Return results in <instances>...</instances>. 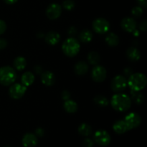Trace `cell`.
Here are the masks:
<instances>
[{
  "label": "cell",
  "instance_id": "25",
  "mask_svg": "<svg viewBox=\"0 0 147 147\" xmlns=\"http://www.w3.org/2000/svg\"><path fill=\"white\" fill-rule=\"evenodd\" d=\"M88 60L92 65H97L100 63V57L96 52H91L88 55Z\"/></svg>",
  "mask_w": 147,
  "mask_h": 147
},
{
  "label": "cell",
  "instance_id": "33",
  "mask_svg": "<svg viewBox=\"0 0 147 147\" xmlns=\"http://www.w3.org/2000/svg\"><path fill=\"white\" fill-rule=\"evenodd\" d=\"M7 45V40L4 39H0V50L4 49Z\"/></svg>",
  "mask_w": 147,
  "mask_h": 147
},
{
  "label": "cell",
  "instance_id": "8",
  "mask_svg": "<svg viewBox=\"0 0 147 147\" xmlns=\"http://www.w3.org/2000/svg\"><path fill=\"white\" fill-rule=\"evenodd\" d=\"M94 139L96 143L102 146H106L110 144L111 136L105 130H98L95 133Z\"/></svg>",
  "mask_w": 147,
  "mask_h": 147
},
{
  "label": "cell",
  "instance_id": "35",
  "mask_svg": "<svg viewBox=\"0 0 147 147\" xmlns=\"http://www.w3.org/2000/svg\"><path fill=\"white\" fill-rule=\"evenodd\" d=\"M140 29L142 31H146L147 28V23L146 20H144L143 22H142V23L140 24Z\"/></svg>",
  "mask_w": 147,
  "mask_h": 147
},
{
  "label": "cell",
  "instance_id": "13",
  "mask_svg": "<svg viewBox=\"0 0 147 147\" xmlns=\"http://www.w3.org/2000/svg\"><path fill=\"white\" fill-rule=\"evenodd\" d=\"M42 83L47 86H51L55 82V76L50 71H45L41 76Z\"/></svg>",
  "mask_w": 147,
  "mask_h": 147
},
{
  "label": "cell",
  "instance_id": "31",
  "mask_svg": "<svg viewBox=\"0 0 147 147\" xmlns=\"http://www.w3.org/2000/svg\"><path fill=\"white\" fill-rule=\"evenodd\" d=\"M83 146L85 147H93V142L90 139H86L83 142Z\"/></svg>",
  "mask_w": 147,
  "mask_h": 147
},
{
  "label": "cell",
  "instance_id": "30",
  "mask_svg": "<svg viewBox=\"0 0 147 147\" xmlns=\"http://www.w3.org/2000/svg\"><path fill=\"white\" fill-rule=\"evenodd\" d=\"M7 30V24L4 20H0V34H2Z\"/></svg>",
  "mask_w": 147,
  "mask_h": 147
},
{
  "label": "cell",
  "instance_id": "15",
  "mask_svg": "<svg viewBox=\"0 0 147 147\" xmlns=\"http://www.w3.org/2000/svg\"><path fill=\"white\" fill-rule=\"evenodd\" d=\"M60 40V35L58 32L55 31L49 32L45 36L46 42L50 45H55Z\"/></svg>",
  "mask_w": 147,
  "mask_h": 147
},
{
  "label": "cell",
  "instance_id": "14",
  "mask_svg": "<svg viewBox=\"0 0 147 147\" xmlns=\"http://www.w3.org/2000/svg\"><path fill=\"white\" fill-rule=\"evenodd\" d=\"M22 144L24 147L35 146L37 144V136L32 134H26L22 139Z\"/></svg>",
  "mask_w": 147,
  "mask_h": 147
},
{
  "label": "cell",
  "instance_id": "27",
  "mask_svg": "<svg viewBox=\"0 0 147 147\" xmlns=\"http://www.w3.org/2000/svg\"><path fill=\"white\" fill-rule=\"evenodd\" d=\"M132 94V98H133V100H134L135 103H138V104H140V103H142L144 101V96L143 95L141 94V93H136V91H133L132 90L131 92Z\"/></svg>",
  "mask_w": 147,
  "mask_h": 147
},
{
  "label": "cell",
  "instance_id": "6",
  "mask_svg": "<svg viewBox=\"0 0 147 147\" xmlns=\"http://www.w3.org/2000/svg\"><path fill=\"white\" fill-rule=\"evenodd\" d=\"M127 86V81L125 77L122 76H117L112 80L111 83V87L113 91L121 92L126 89Z\"/></svg>",
  "mask_w": 147,
  "mask_h": 147
},
{
  "label": "cell",
  "instance_id": "4",
  "mask_svg": "<svg viewBox=\"0 0 147 147\" xmlns=\"http://www.w3.org/2000/svg\"><path fill=\"white\" fill-rule=\"evenodd\" d=\"M17 74L15 70L10 66L0 67V83L3 86H9L15 81Z\"/></svg>",
  "mask_w": 147,
  "mask_h": 147
},
{
  "label": "cell",
  "instance_id": "28",
  "mask_svg": "<svg viewBox=\"0 0 147 147\" xmlns=\"http://www.w3.org/2000/svg\"><path fill=\"white\" fill-rule=\"evenodd\" d=\"M63 7L66 10L68 11H71L75 7V2L73 0H65L63 1Z\"/></svg>",
  "mask_w": 147,
  "mask_h": 147
},
{
  "label": "cell",
  "instance_id": "22",
  "mask_svg": "<svg viewBox=\"0 0 147 147\" xmlns=\"http://www.w3.org/2000/svg\"><path fill=\"white\" fill-rule=\"evenodd\" d=\"M106 42L109 46H111V47L117 46L119 42V37L115 33H109L106 37Z\"/></svg>",
  "mask_w": 147,
  "mask_h": 147
},
{
  "label": "cell",
  "instance_id": "7",
  "mask_svg": "<svg viewBox=\"0 0 147 147\" xmlns=\"http://www.w3.org/2000/svg\"><path fill=\"white\" fill-rule=\"evenodd\" d=\"M27 90V87L23 84L20 83H15L10 87L9 96L14 99H20L22 97Z\"/></svg>",
  "mask_w": 147,
  "mask_h": 147
},
{
  "label": "cell",
  "instance_id": "24",
  "mask_svg": "<svg viewBox=\"0 0 147 147\" xmlns=\"http://www.w3.org/2000/svg\"><path fill=\"white\" fill-rule=\"evenodd\" d=\"M78 132L82 136H88L91 134V127L87 123H82L78 128Z\"/></svg>",
  "mask_w": 147,
  "mask_h": 147
},
{
  "label": "cell",
  "instance_id": "18",
  "mask_svg": "<svg viewBox=\"0 0 147 147\" xmlns=\"http://www.w3.org/2000/svg\"><path fill=\"white\" fill-rule=\"evenodd\" d=\"M22 84L25 86L26 87L30 86L34 83V76L32 74V73L30 71L25 72L24 74L22 76Z\"/></svg>",
  "mask_w": 147,
  "mask_h": 147
},
{
  "label": "cell",
  "instance_id": "16",
  "mask_svg": "<svg viewBox=\"0 0 147 147\" xmlns=\"http://www.w3.org/2000/svg\"><path fill=\"white\" fill-rule=\"evenodd\" d=\"M126 55L129 60L132 62H136L140 60L141 53L139 50L136 47H131L128 49L126 52Z\"/></svg>",
  "mask_w": 147,
  "mask_h": 147
},
{
  "label": "cell",
  "instance_id": "23",
  "mask_svg": "<svg viewBox=\"0 0 147 147\" xmlns=\"http://www.w3.org/2000/svg\"><path fill=\"white\" fill-rule=\"evenodd\" d=\"M26 65H27V60L24 57H16L15 60L14 61V66L17 70H22L25 68Z\"/></svg>",
  "mask_w": 147,
  "mask_h": 147
},
{
  "label": "cell",
  "instance_id": "9",
  "mask_svg": "<svg viewBox=\"0 0 147 147\" xmlns=\"http://www.w3.org/2000/svg\"><path fill=\"white\" fill-rule=\"evenodd\" d=\"M124 121L126 122L129 130H131V129L137 128L141 124L142 119L137 113H130L126 116Z\"/></svg>",
  "mask_w": 147,
  "mask_h": 147
},
{
  "label": "cell",
  "instance_id": "21",
  "mask_svg": "<svg viewBox=\"0 0 147 147\" xmlns=\"http://www.w3.org/2000/svg\"><path fill=\"white\" fill-rule=\"evenodd\" d=\"M79 39L80 41L84 43L90 42L93 39V34L88 30H82L79 34Z\"/></svg>",
  "mask_w": 147,
  "mask_h": 147
},
{
  "label": "cell",
  "instance_id": "32",
  "mask_svg": "<svg viewBox=\"0 0 147 147\" xmlns=\"http://www.w3.org/2000/svg\"><path fill=\"white\" fill-rule=\"evenodd\" d=\"M70 97V93H69L67 90H64V91L62 93V98H63V100H69Z\"/></svg>",
  "mask_w": 147,
  "mask_h": 147
},
{
  "label": "cell",
  "instance_id": "10",
  "mask_svg": "<svg viewBox=\"0 0 147 147\" xmlns=\"http://www.w3.org/2000/svg\"><path fill=\"white\" fill-rule=\"evenodd\" d=\"M106 76H107V71H106V68L103 66H96L92 70V78L94 81L98 82V83H100V82H103V80H105Z\"/></svg>",
  "mask_w": 147,
  "mask_h": 147
},
{
  "label": "cell",
  "instance_id": "26",
  "mask_svg": "<svg viewBox=\"0 0 147 147\" xmlns=\"http://www.w3.org/2000/svg\"><path fill=\"white\" fill-rule=\"evenodd\" d=\"M95 103L100 106H106L109 104V100L106 97L103 96H98L94 98Z\"/></svg>",
  "mask_w": 147,
  "mask_h": 147
},
{
  "label": "cell",
  "instance_id": "17",
  "mask_svg": "<svg viewBox=\"0 0 147 147\" xmlns=\"http://www.w3.org/2000/svg\"><path fill=\"white\" fill-rule=\"evenodd\" d=\"M113 129L116 133L119 134H122L126 133V131H128L129 130L127 125H126V122L123 120H120L116 121V123L113 124Z\"/></svg>",
  "mask_w": 147,
  "mask_h": 147
},
{
  "label": "cell",
  "instance_id": "29",
  "mask_svg": "<svg viewBox=\"0 0 147 147\" xmlns=\"http://www.w3.org/2000/svg\"><path fill=\"white\" fill-rule=\"evenodd\" d=\"M131 13L134 17H139L143 14V9L141 7H135L132 9Z\"/></svg>",
  "mask_w": 147,
  "mask_h": 147
},
{
  "label": "cell",
  "instance_id": "39",
  "mask_svg": "<svg viewBox=\"0 0 147 147\" xmlns=\"http://www.w3.org/2000/svg\"><path fill=\"white\" fill-rule=\"evenodd\" d=\"M34 70H35V72L37 73H40L42 72V67L40 66H36L34 67Z\"/></svg>",
  "mask_w": 147,
  "mask_h": 147
},
{
  "label": "cell",
  "instance_id": "11",
  "mask_svg": "<svg viewBox=\"0 0 147 147\" xmlns=\"http://www.w3.org/2000/svg\"><path fill=\"white\" fill-rule=\"evenodd\" d=\"M62 13V8L60 4L53 3L47 7L46 9V15L50 20H55L60 16Z\"/></svg>",
  "mask_w": 147,
  "mask_h": 147
},
{
  "label": "cell",
  "instance_id": "38",
  "mask_svg": "<svg viewBox=\"0 0 147 147\" xmlns=\"http://www.w3.org/2000/svg\"><path fill=\"white\" fill-rule=\"evenodd\" d=\"M3 1H4V2L7 4H14V3L17 2L18 0H3Z\"/></svg>",
  "mask_w": 147,
  "mask_h": 147
},
{
  "label": "cell",
  "instance_id": "1",
  "mask_svg": "<svg viewBox=\"0 0 147 147\" xmlns=\"http://www.w3.org/2000/svg\"><path fill=\"white\" fill-rule=\"evenodd\" d=\"M111 103L113 109L117 111L123 112L130 109L131 106V100L127 95L123 93H117L113 96Z\"/></svg>",
  "mask_w": 147,
  "mask_h": 147
},
{
  "label": "cell",
  "instance_id": "12",
  "mask_svg": "<svg viewBox=\"0 0 147 147\" xmlns=\"http://www.w3.org/2000/svg\"><path fill=\"white\" fill-rule=\"evenodd\" d=\"M121 26L122 29L127 32H133L136 27V22L133 18L131 17H125L121 22Z\"/></svg>",
  "mask_w": 147,
  "mask_h": 147
},
{
  "label": "cell",
  "instance_id": "36",
  "mask_svg": "<svg viewBox=\"0 0 147 147\" xmlns=\"http://www.w3.org/2000/svg\"><path fill=\"white\" fill-rule=\"evenodd\" d=\"M36 134H37V135H38L39 136H42L43 135H44L45 131L42 129H41V128H38V129L36 130Z\"/></svg>",
  "mask_w": 147,
  "mask_h": 147
},
{
  "label": "cell",
  "instance_id": "34",
  "mask_svg": "<svg viewBox=\"0 0 147 147\" xmlns=\"http://www.w3.org/2000/svg\"><path fill=\"white\" fill-rule=\"evenodd\" d=\"M137 2L141 7L146 8L147 7V0H137Z\"/></svg>",
  "mask_w": 147,
  "mask_h": 147
},
{
  "label": "cell",
  "instance_id": "40",
  "mask_svg": "<svg viewBox=\"0 0 147 147\" xmlns=\"http://www.w3.org/2000/svg\"><path fill=\"white\" fill-rule=\"evenodd\" d=\"M5 147H11V146H5Z\"/></svg>",
  "mask_w": 147,
  "mask_h": 147
},
{
  "label": "cell",
  "instance_id": "3",
  "mask_svg": "<svg viewBox=\"0 0 147 147\" xmlns=\"http://www.w3.org/2000/svg\"><path fill=\"white\" fill-rule=\"evenodd\" d=\"M80 45L76 39L70 37L65 40L62 45V50L65 55L68 57H74L79 53Z\"/></svg>",
  "mask_w": 147,
  "mask_h": 147
},
{
  "label": "cell",
  "instance_id": "2",
  "mask_svg": "<svg viewBox=\"0 0 147 147\" xmlns=\"http://www.w3.org/2000/svg\"><path fill=\"white\" fill-rule=\"evenodd\" d=\"M128 85L131 90L139 92L143 90L147 84V78L144 74L136 73L131 74L128 80Z\"/></svg>",
  "mask_w": 147,
  "mask_h": 147
},
{
  "label": "cell",
  "instance_id": "19",
  "mask_svg": "<svg viewBox=\"0 0 147 147\" xmlns=\"http://www.w3.org/2000/svg\"><path fill=\"white\" fill-rule=\"evenodd\" d=\"M74 70L76 74L79 75V76H83V75L87 73L88 70V65L85 62H78L75 65Z\"/></svg>",
  "mask_w": 147,
  "mask_h": 147
},
{
  "label": "cell",
  "instance_id": "37",
  "mask_svg": "<svg viewBox=\"0 0 147 147\" xmlns=\"http://www.w3.org/2000/svg\"><path fill=\"white\" fill-rule=\"evenodd\" d=\"M76 33V29L74 27H71L69 30V34L72 35V34H75Z\"/></svg>",
  "mask_w": 147,
  "mask_h": 147
},
{
  "label": "cell",
  "instance_id": "5",
  "mask_svg": "<svg viewBox=\"0 0 147 147\" xmlns=\"http://www.w3.org/2000/svg\"><path fill=\"white\" fill-rule=\"evenodd\" d=\"M93 28L98 34H105L110 28V24L104 18L99 17L93 22Z\"/></svg>",
  "mask_w": 147,
  "mask_h": 147
},
{
  "label": "cell",
  "instance_id": "20",
  "mask_svg": "<svg viewBox=\"0 0 147 147\" xmlns=\"http://www.w3.org/2000/svg\"><path fill=\"white\" fill-rule=\"evenodd\" d=\"M64 109L69 113H74L78 110V105L74 100H67L64 103Z\"/></svg>",
  "mask_w": 147,
  "mask_h": 147
}]
</instances>
